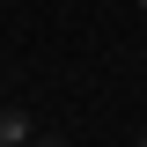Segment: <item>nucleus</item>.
Returning <instances> with one entry per match:
<instances>
[{
    "mask_svg": "<svg viewBox=\"0 0 147 147\" xmlns=\"http://www.w3.org/2000/svg\"><path fill=\"white\" fill-rule=\"evenodd\" d=\"M44 147H59V140H44Z\"/></svg>",
    "mask_w": 147,
    "mask_h": 147,
    "instance_id": "2",
    "label": "nucleus"
},
{
    "mask_svg": "<svg viewBox=\"0 0 147 147\" xmlns=\"http://www.w3.org/2000/svg\"><path fill=\"white\" fill-rule=\"evenodd\" d=\"M0 147H30V118H22V110L0 118Z\"/></svg>",
    "mask_w": 147,
    "mask_h": 147,
    "instance_id": "1",
    "label": "nucleus"
},
{
    "mask_svg": "<svg viewBox=\"0 0 147 147\" xmlns=\"http://www.w3.org/2000/svg\"><path fill=\"white\" fill-rule=\"evenodd\" d=\"M140 147H147V140H140Z\"/></svg>",
    "mask_w": 147,
    "mask_h": 147,
    "instance_id": "4",
    "label": "nucleus"
},
{
    "mask_svg": "<svg viewBox=\"0 0 147 147\" xmlns=\"http://www.w3.org/2000/svg\"><path fill=\"white\" fill-rule=\"evenodd\" d=\"M140 7H147V0H140Z\"/></svg>",
    "mask_w": 147,
    "mask_h": 147,
    "instance_id": "3",
    "label": "nucleus"
}]
</instances>
